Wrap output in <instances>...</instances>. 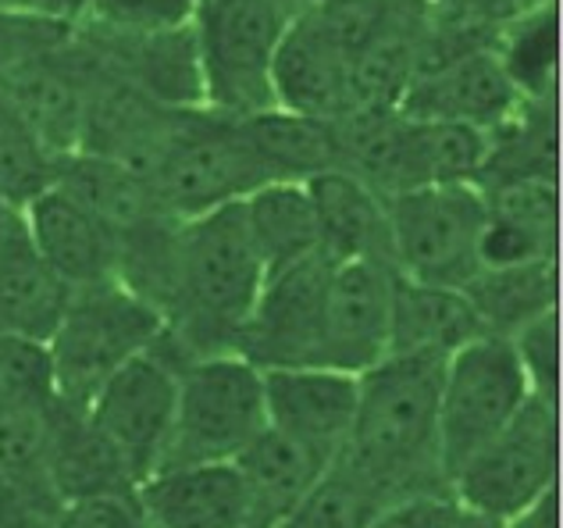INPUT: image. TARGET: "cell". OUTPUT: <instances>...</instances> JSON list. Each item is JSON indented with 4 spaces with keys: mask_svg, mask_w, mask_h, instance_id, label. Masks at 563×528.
<instances>
[{
    "mask_svg": "<svg viewBox=\"0 0 563 528\" xmlns=\"http://www.w3.org/2000/svg\"><path fill=\"white\" fill-rule=\"evenodd\" d=\"M439 358L389 354L361 375V396L339 468L375 501L450 493L439 458Z\"/></svg>",
    "mask_w": 563,
    "mask_h": 528,
    "instance_id": "obj_1",
    "label": "cell"
},
{
    "mask_svg": "<svg viewBox=\"0 0 563 528\" xmlns=\"http://www.w3.org/2000/svg\"><path fill=\"white\" fill-rule=\"evenodd\" d=\"M264 278L268 275L250 240L243 200L189 218L179 226L175 293L161 343L179 364L192 358L235 354Z\"/></svg>",
    "mask_w": 563,
    "mask_h": 528,
    "instance_id": "obj_2",
    "label": "cell"
},
{
    "mask_svg": "<svg viewBox=\"0 0 563 528\" xmlns=\"http://www.w3.org/2000/svg\"><path fill=\"white\" fill-rule=\"evenodd\" d=\"M161 332L165 318L157 307L118 278L71 289L65 315L47 343L57 404L82 410L118 369L146 354Z\"/></svg>",
    "mask_w": 563,
    "mask_h": 528,
    "instance_id": "obj_3",
    "label": "cell"
},
{
    "mask_svg": "<svg viewBox=\"0 0 563 528\" xmlns=\"http://www.w3.org/2000/svg\"><path fill=\"white\" fill-rule=\"evenodd\" d=\"M296 11V0H200L189 33L207 111L246 119L275 108L272 65Z\"/></svg>",
    "mask_w": 563,
    "mask_h": 528,
    "instance_id": "obj_4",
    "label": "cell"
},
{
    "mask_svg": "<svg viewBox=\"0 0 563 528\" xmlns=\"http://www.w3.org/2000/svg\"><path fill=\"white\" fill-rule=\"evenodd\" d=\"M146 186L172 218L189 222L246 200L254 189L268 186V175L243 140L240 119L197 108L175 114Z\"/></svg>",
    "mask_w": 563,
    "mask_h": 528,
    "instance_id": "obj_5",
    "label": "cell"
},
{
    "mask_svg": "<svg viewBox=\"0 0 563 528\" xmlns=\"http://www.w3.org/2000/svg\"><path fill=\"white\" fill-rule=\"evenodd\" d=\"M268 429L264 378L240 354H211L179 364L175 418L161 468L235 461L250 439Z\"/></svg>",
    "mask_w": 563,
    "mask_h": 528,
    "instance_id": "obj_6",
    "label": "cell"
},
{
    "mask_svg": "<svg viewBox=\"0 0 563 528\" xmlns=\"http://www.w3.org/2000/svg\"><path fill=\"white\" fill-rule=\"evenodd\" d=\"M556 404L528 396V404L450 479V496L474 515L503 525L556 490Z\"/></svg>",
    "mask_w": 563,
    "mask_h": 528,
    "instance_id": "obj_7",
    "label": "cell"
},
{
    "mask_svg": "<svg viewBox=\"0 0 563 528\" xmlns=\"http://www.w3.org/2000/svg\"><path fill=\"white\" fill-rule=\"evenodd\" d=\"M396 275L461 289L482 268L485 197L478 186H418L385 200Z\"/></svg>",
    "mask_w": 563,
    "mask_h": 528,
    "instance_id": "obj_8",
    "label": "cell"
},
{
    "mask_svg": "<svg viewBox=\"0 0 563 528\" xmlns=\"http://www.w3.org/2000/svg\"><path fill=\"white\" fill-rule=\"evenodd\" d=\"M531 386L510 340L478 336L442 361L439 458L446 482L528 404Z\"/></svg>",
    "mask_w": 563,
    "mask_h": 528,
    "instance_id": "obj_9",
    "label": "cell"
},
{
    "mask_svg": "<svg viewBox=\"0 0 563 528\" xmlns=\"http://www.w3.org/2000/svg\"><path fill=\"white\" fill-rule=\"evenodd\" d=\"M175 393H179V364L157 340L146 354L118 369L82 407L103 443L125 464L132 486L154 475L165 458Z\"/></svg>",
    "mask_w": 563,
    "mask_h": 528,
    "instance_id": "obj_10",
    "label": "cell"
},
{
    "mask_svg": "<svg viewBox=\"0 0 563 528\" xmlns=\"http://www.w3.org/2000/svg\"><path fill=\"white\" fill-rule=\"evenodd\" d=\"M332 264L321 254L264 278L261 297L235 343V354L268 369H318L324 293Z\"/></svg>",
    "mask_w": 563,
    "mask_h": 528,
    "instance_id": "obj_11",
    "label": "cell"
},
{
    "mask_svg": "<svg viewBox=\"0 0 563 528\" xmlns=\"http://www.w3.org/2000/svg\"><path fill=\"white\" fill-rule=\"evenodd\" d=\"M396 268L385 261L332 264L324 293L318 369L364 375L389 358Z\"/></svg>",
    "mask_w": 563,
    "mask_h": 528,
    "instance_id": "obj_12",
    "label": "cell"
},
{
    "mask_svg": "<svg viewBox=\"0 0 563 528\" xmlns=\"http://www.w3.org/2000/svg\"><path fill=\"white\" fill-rule=\"evenodd\" d=\"M90 86L93 54L86 51L79 33H71L65 47L36 57L33 65L0 82V100L54 157H71L82 140Z\"/></svg>",
    "mask_w": 563,
    "mask_h": 528,
    "instance_id": "obj_13",
    "label": "cell"
},
{
    "mask_svg": "<svg viewBox=\"0 0 563 528\" xmlns=\"http://www.w3.org/2000/svg\"><path fill=\"white\" fill-rule=\"evenodd\" d=\"M76 33L111 76L129 82L157 108H203V79L189 25L157 29V33H118V29L76 22Z\"/></svg>",
    "mask_w": 563,
    "mask_h": 528,
    "instance_id": "obj_14",
    "label": "cell"
},
{
    "mask_svg": "<svg viewBox=\"0 0 563 528\" xmlns=\"http://www.w3.org/2000/svg\"><path fill=\"white\" fill-rule=\"evenodd\" d=\"M521 100L525 94L499 62L496 43H485L418 72L407 86L399 114L428 122H464L493 132L503 119H510Z\"/></svg>",
    "mask_w": 563,
    "mask_h": 528,
    "instance_id": "obj_15",
    "label": "cell"
},
{
    "mask_svg": "<svg viewBox=\"0 0 563 528\" xmlns=\"http://www.w3.org/2000/svg\"><path fill=\"white\" fill-rule=\"evenodd\" d=\"M261 378L272 429L296 439L332 468L353 429L361 375L332 369H268Z\"/></svg>",
    "mask_w": 563,
    "mask_h": 528,
    "instance_id": "obj_16",
    "label": "cell"
},
{
    "mask_svg": "<svg viewBox=\"0 0 563 528\" xmlns=\"http://www.w3.org/2000/svg\"><path fill=\"white\" fill-rule=\"evenodd\" d=\"M275 108L343 122L350 108V51L318 8L303 4L282 36L272 65Z\"/></svg>",
    "mask_w": 563,
    "mask_h": 528,
    "instance_id": "obj_17",
    "label": "cell"
},
{
    "mask_svg": "<svg viewBox=\"0 0 563 528\" xmlns=\"http://www.w3.org/2000/svg\"><path fill=\"white\" fill-rule=\"evenodd\" d=\"M132 501L143 528H250L243 479L232 461L161 468L132 490Z\"/></svg>",
    "mask_w": 563,
    "mask_h": 528,
    "instance_id": "obj_18",
    "label": "cell"
},
{
    "mask_svg": "<svg viewBox=\"0 0 563 528\" xmlns=\"http://www.w3.org/2000/svg\"><path fill=\"white\" fill-rule=\"evenodd\" d=\"M19 215L40 257L71 289L118 278V251L111 232L79 200H71L65 189L51 186L47 194L25 204Z\"/></svg>",
    "mask_w": 563,
    "mask_h": 528,
    "instance_id": "obj_19",
    "label": "cell"
},
{
    "mask_svg": "<svg viewBox=\"0 0 563 528\" xmlns=\"http://www.w3.org/2000/svg\"><path fill=\"white\" fill-rule=\"evenodd\" d=\"M310 197L318 229V254L329 264L346 261H389V222H385V200L367 189L346 168L321 172L303 183Z\"/></svg>",
    "mask_w": 563,
    "mask_h": 528,
    "instance_id": "obj_20",
    "label": "cell"
},
{
    "mask_svg": "<svg viewBox=\"0 0 563 528\" xmlns=\"http://www.w3.org/2000/svg\"><path fill=\"white\" fill-rule=\"evenodd\" d=\"M71 297V286L40 257L14 211L0 240V332L19 340L51 343Z\"/></svg>",
    "mask_w": 563,
    "mask_h": 528,
    "instance_id": "obj_21",
    "label": "cell"
},
{
    "mask_svg": "<svg viewBox=\"0 0 563 528\" xmlns=\"http://www.w3.org/2000/svg\"><path fill=\"white\" fill-rule=\"evenodd\" d=\"M482 329L478 315L461 289L428 286L396 275L393 289V321H389V354L396 358H439L446 361L461 346H467Z\"/></svg>",
    "mask_w": 563,
    "mask_h": 528,
    "instance_id": "obj_22",
    "label": "cell"
},
{
    "mask_svg": "<svg viewBox=\"0 0 563 528\" xmlns=\"http://www.w3.org/2000/svg\"><path fill=\"white\" fill-rule=\"evenodd\" d=\"M232 464L243 479L250 528H275L329 472L318 453L275 432L272 425L250 439Z\"/></svg>",
    "mask_w": 563,
    "mask_h": 528,
    "instance_id": "obj_23",
    "label": "cell"
},
{
    "mask_svg": "<svg viewBox=\"0 0 563 528\" xmlns=\"http://www.w3.org/2000/svg\"><path fill=\"white\" fill-rule=\"evenodd\" d=\"M240 129L268 183H307L321 172L343 168L339 122L268 108L240 119Z\"/></svg>",
    "mask_w": 563,
    "mask_h": 528,
    "instance_id": "obj_24",
    "label": "cell"
},
{
    "mask_svg": "<svg viewBox=\"0 0 563 528\" xmlns=\"http://www.w3.org/2000/svg\"><path fill=\"white\" fill-rule=\"evenodd\" d=\"M47 482L62 504L97 501V496H132V479L118 453L103 443L86 410L54 404Z\"/></svg>",
    "mask_w": 563,
    "mask_h": 528,
    "instance_id": "obj_25",
    "label": "cell"
},
{
    "mask_svg": "<svg viewBox=\"0 0 563 528\" xmlns=\"http://www.w3.org/2000/svg\"><path fill=\"white\" fill-rule=\"evenodd\" d=\"M57 189H65L71 200H79L97 222L111 232L114 251L118 243L136 237L140 229L172 218L151 194L146 179H140L136 172H129L114 161H103L93 154H71L62 157L57 165Z\"/></svg>",
    "mask_w": 563,
    "mask_h": 528,
    "instance_id": "obj_26",
    "label": "cell"
},
{
    "mask_svg": "<svg viewBox=\"0 0 563 528\" xmlns=\"http://www.w3.org/2000/svg\"><path fill=\"white\" fill-rule=\"evenodd\" d=\"M545 179L556 183V100L525 97L510 119L488 132V157L478 175V189Z\"/></svg>",
    "mask_w": 563,
    "mask_h": 528,
    "instance_id": "obj_27",
    "label": "cell"
},
{
    "mask_svg": "<svg viewBox=\"0 0 563 528\" xmlns=\"http://www.w3.org/2000/svg\"><path fill=\"white\" fill-rule=\"evenodd\" d=\"M482 329L510 340L517 329L545 311H556V261L517 264V268H478L461 286Z\"/></svg>",
    "mask_w": 563,
    "mask_h": 528,
    "instance_id": "obj_28",
    "label": "cell"
},
{
    "mask_svg": "<svg viewBox=\"0 0 563 528\" xmlns=\"http://www.w3.org/2000/svg\"><path fill=\"white\" fill-rule=\"evenodd\" d=\"M246 229L264 261V275L318 254V229L303 183H268L243 200Z\"/></svg>",
    "mask_w": 563,
    "mask_h": 528,
    "instance_id": "obj_29",
    "label": "cell"
},
{
    "mask_svg": "<svg viewBox=\"0 0 563 528\" xmlns=\"http://www.w3.org/2000/svg\"><path fill=\"white\" fill-rule=\"evenodd\" d=\"M496 54L525 97H553L556 79V4L525 11L496 36Z\"/></svg>",
    "mask_w": 563,
    "mask_h": 528,
    "instance_id": "obj_30",
    "label": "cell"
},
{
    "mask_svg": "<svg viewBox=\"0 0 563 528\" xmlns=\"http://www.w3.org/2000/svg\"><path fill=\"white\" fill-rule=\"evenodd\" d=\"M57 165L62 157H54L0 100V200L22 211L54 186Z\"/></svg>",
    "mask_w": 563,
    "mask_h": 528,
    "instance_id": "obj_31",
    "label": "cell"
},
{
    "mask_svg": "<svg viewBox=\"0 0 563 528\" xmlns=\"http://www.w3.org/2000/svg\"><path fill=\"white\" fill-rule=\"evenodd\" d=\"M382 504L367 493L357 479L332 464L318 479L300 504H296L275 528H367L375 521Z\"/></svg>",
    "mask_w": 563,
    "mask_h": 528,
    "instance_id": "obj_32",
    "label": "cell"
},
{
    "mask_svg": "<svg viewBox=\"0 0 563 528\" xmlns=\"http://www.w3.org/2000/svg\"><path fill=\"white\" fill-rule=\"evenodd\" d=\"M485 211L493 218H503L517 229H525L528 237H536L550 251H556V226H560V197L556 183L545 179H525V183H507L482 189Z\"/></svg>",
    "mask_w": 563,
    "mask_h": 528,
    "instance_id": "obj_33",
    "label": "cell"
},
{
    "mask_svg": "<svg viewBox=\"0 0 563 528\" xmlns=\"http://www.w3.org/2000/svg\"><path fill=\"white\" fill-rule=\"evenodd\" d=\"M200 0H82L79 22L118 29V33H157L189 25Z\"/></svg>",
    "mask_w": 563,
    "mask_h": 528,
    "instance_id": "obj_34",
    "label": "cell"
},
{
    "mask_svg": "<svg viewBox=\"0 0 563 528\" xmlns=\"http://www.w3.org/2000/svg\"><path fill=\"white\" fill-rule=\"evenodd\" d=\"M71 33H76V25L68 22L33 19V14L0 8V82L14 76L19 68L33 65L36 57L65 47Z\"/></svg>",
    "mask_w": 563,
    "mask_h": 528,
    "instance_id": "obj_35",
    "label": "cell"
},
{
    "mask_svg": "<svg viewBox=\"0 0 563 528\" xmlns=\"http://www.w3.org/2000/svg\"><path fill=\"white\" fill-rule=\"evenodd\" d=\"M510 346L517 354V364L531 386V396L556 404L560 393V318L556 311H545L525 329L510 336Z\"/></svg>",
    "mask_w": 563,
    "mask_h": 528,
    "instance_id": "obj_36",
    "label": "cell"
},
{
    "mask_svg": "<svg viewBox=\"0 0 563 528\" xmlns=\"http://www.w3.org/2000/svg\"><path fill=\"white\" fill-rule=\"evenodd\" d=\"M545 0H424V14L446 29L496 40L510 22Z\"/></svg>",
    "mask_w": 563,
    "mask_h": 528,
    "instance_id": "obj_37",
    "label": "cell"
},
{
    "mask_svg": "<svg viewBox=\"0 0 563 528\" xmlns=\"http://www.w3.org/2000/svg\"><path fill=\"white\" fill-rule=\"evenodd\" d=\"M467 518L471 510L456 504L450 493H435L385 504L367 528H467Z\"/></svg>",
    "mask_w": 563,
    "mask_h": 528,
    "instance_id": "obj_38",
    "label": "cell"
},
{
    "mask_svg": "<svg viewBox=\"0 0 563 528\" xmlns=\"http://www.w3.org/2000/svg\"><path fill=\"white\" fill-rule=\"evenodd\" d=\"M51 528H143V518L132 496H97L62 504Z\"/></svg>",
    "mask_w": 563,
    "mask_h": 528,
    "instance_id": "obj_39",
    "label": "cell"
},
{
    "mask_svg": "<svg viewBox=\"0 0 563 528\" xmlns=\"http://www.w3.org/2000/svg\"><path fill=\"white\" fill-rule=\"evenodd\" d=\"M0 8L19 11V14H33V19L76 25L79 14H82V0H0Z\"/></svg>",
    "mask_w": 563,
    "mask_h": 528,
    "instance_id": "obj_40",
    "label": "cell"
},
{
    "mask_svg": "<svg viewBox=\"0 0 563 528\" xmlns=\"http://www.w3.org/2000/svg\"><path fill=\"white\" fill-rule=\"evenodd\" d=\"M503 528H560V501H556V490L539 496V501L531 504L528 510H521L517 518L503 521Z\"/></svg>",
    "mask_w": 563,
    "mask_h": 528,
    "instance_id": "obj_41",
    "label": "cell"
},
{
    "mask_svg": "<svg viewBox=\"0 0 563 528\" xmlns=\"http://www.w3.org/2000/svg\"><path fill=\"white\" fill-rule=\"evenodd\" d=\"M11 215H14V208H8V204L0 200V240H4V232H8V222H11Z\"/></svg>",
    "mask_w": 563,
    "mask_h": 528,
    "instance_id": "obj_42",
    "label": "cell"
},
{
    "mask_svg": "<svg viewBox=\"0 0 563 528\" xmlns=\"http://www.w3.org/2000/svg\"><path fill=\"white\" fill-rule=\"evenodd\" d=\"M296 4H300V0H296Z\"/></svg>",
    "mask_w": 563,
    "mask_h": 528,
    "instance_id": "obj_43",
    "label": "cell"
}]
</instances>
